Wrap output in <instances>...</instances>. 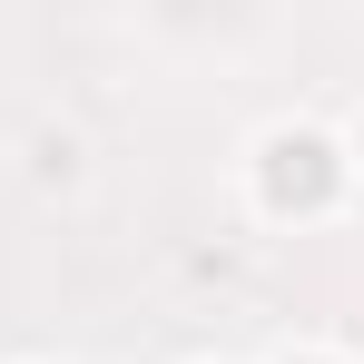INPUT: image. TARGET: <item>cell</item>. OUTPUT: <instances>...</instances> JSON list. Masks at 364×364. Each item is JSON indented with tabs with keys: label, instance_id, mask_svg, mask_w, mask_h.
<instances>
[{
	"label": "cell",
	"instance_id": "1",
	"mask_svg": "<svg viewBox=\"0 0 364 364\" xmlns=\"http://www.w3.org/2000/svg\"><path fill=\"white\" fill-rule=\"evenodd\" d=\"M256 178H266V207H325V197H335V138H315V128H276Z\"/></svg>",
	"mask_w": 364,
	"mask_h": 364
}]
</instances>
